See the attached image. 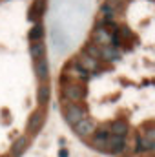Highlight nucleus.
Masks as SVG:
<instances>
[{"label": "nucleus", "instance_id": "nucleus-6", "mask_svg": "<svg viewBox=\"0 0 155 157\" xmlns=\"http://www.w3.org/2000/svg\"><path fill=\"white\" fill-rule=\"evenodd\" d=\"M106 146H108V150H110L112 154H120V152H124V148H126V137L110 133V135H108V141H106Z\"/></svg>", "mask_w": 155, "mask_h": 157}, {"label": "nucleus", "instance_id": "nucleus-9", "mask_svg": "<svg viewBox=\"0 0 155 157\" xmlns=\"http://www.w3.org/2000/svg\"><path fill=\"white\" fill-rule=\"evenodd\" d=\"M108 132H110V133H113V135L126 137V135H128V122H126V121H122V119H117V121H113V122L110 124Z\"/></svg>", "mask_w": 155, "mask_h": 157}, {"label": "nucleus", "instance_id": "nucleus-3", "mask_svg": "<svg viewBox=\"0 0 155 157\" xmlns=\"http://www.w3.org/2000/svg\"><path fill=\"white\" fill-rule=\"evenodd\" d=\"M44 121H46V113L44 110H37L31 113V117L28 121V133L29 135H37L40 132V128L44 126Z\"/></svg>", "mask_w": 155, "mask_h": 157}, {"label": "nucleus", "instance_id": "nucleus-2", "mask_svg": "<svg viewBox=\"0 0 155 157\" xmlns=\"http://www.w3.org/2000/svg\"><path fill=\"white\" fill-rule=\"evenodd\" d=\"M62 93H64V97H66L70 102H80V101L86 97V88H84L82 84H77V82H73V84H64Z\"/></svg>", "mask_w": 155, "mask_h": 157}, {"label": "nucleus", "instance_id": "nucleus-22", "mask_svg": "<svg viewBox=\"0 0 155 157\" xmlns=\"http://www.w3.org/2000/svg\"><path fill=\"white\" fill-rule=\"evenodd\" d=\"M124 2H126V0H124Z\"/></svg>", "mask_w": 155, "mask_h": 157}, {"label": "nucleus", "instance_id": "nucleus-7", "mask_svg": "<svg viewBox=\"0 0 155 157\" xmlns=\"http://www.w3.org/2000/svg\"><path fill=\"white\" fill-rule=\"evenodd\" d=\"M46 7H47V0H35L28 11V18L31 22H39V18L46 13Z\"/></svg>", "mask_w": 155, "mask_h": 157}, {"label": "nucleus", "instance_id": "nucleus-21", "mask_svg": "<svg viewBox=\"0 0 155 157\" xmlns=\"http://www.w3.org/2000/svg\"><path fill=\"white\" fill-rule=\"evenodd\" d=\"M59 155H60V157H68V152H66V150H60V154H59Z\"/></svg>", "mask_w": 155, "mask_h": 157}, {"label": "nucleus", "instance_id": "nucleus-8", "mask_svg": "<svg viewBox=\"0 0 155 157\" xmlns=\"http://www.w3.org/2000/svg\"><path fill=\"white\" fill-rule=\"evenodd\" d=\"M119 59H120V53H119V49H117L115 46H112V44L100 46V57H99V60L112 62V60H119Z\"/></svg>", "mask_w": 155, "mask_h": 157}, {"label": "nucleus", "instance_id": "nucleus-10", "mask_svg": "<svg viewBox=\"0 0 155 157\" xmlns=\"http://www.w3.org/2000/svg\"><path fill=\"white\" fill-rule=\"evenodd\" d=\"M78 64H80L84 70H88V71H97V70H99V59L89 57L88 53H82V55H80Z\"/></svg>", "mask_w": 155, "mask_h": 157}, {"label": "nucleus", "instance_id": "nucleus-13", "mask_svg": "<svg viewBox=\"0 0 155 157\" xmlns=\"http://www.w3.org/2000/svg\"><path fill=\"white\" fill-rule=\"evenodd\" d=\"M155 148V141H148L146 137H142V135H139L137 137V148H135V152L137 154H144V152H152Z\"/></svg>", "mask_w": 155, "mask_h": 157}, {"label": "nucleus", "instance_id": "nucleus-11", "mask_svg": "<svg viewBox=\"0 0 155 157\" xmlns=\"http://www.w3.org/2000/svg\"><path fill=\"white\" fill-rule=\"evenodd\" d=\"M49 97H51V86L49 84H40L39 90H37V102L40 106H46L49 102Z\"/></svg>", "mask_w": 155, "mask_h": 157}, {"label": "nucleus", "instance_id": "nucleus-14", "mask_svg": "<svg viewBox=\"0 0 155 157\" xmlns=\"http://www.w3.org/2000/svg\"><path fill=\"white\" fill-rule=\"evenodd\" d=\"M93 39L97 40L99 46H106V44H110V29L97 28V29L93 31Z\"/></svg>", "mask_w": 155, "mask_h": 157}, {"label": "nucleus", "instance_id": "nucleus-1", "mask_svg": "<svg viewBox=\"0 0 155 157\" xmlns=\"http://www.w3.org/2000/svg\"><path fill=\"white\" fill-rule=\"evenodd\" d=\"M84 117H88V112H86L84 106H80L77 102L68 104L66 110H64V119H66V122H68L70 126H75L78 121H82Z\"/></svg>", "mask_w": 155, "mask_h": 157}, {"label": "nucleus", "instance_id": "nucleus-15", "mask_svg": "<svg viewBox=\"0 0 155 157\" xmlns=\"http://www.w3.org/2000/svg\"><path fill=\"white\" fill-rule=\"evenodd\" d=\"M28 144H29V139H28V137H18V139H17V143H15V144H13V148H11L13 157H20V155H22V152L28 148Z\"/></svg>", "mask_w": 155, "mask_h": 157}, {"label": "nucleus", "instance_id": "nucleus-16", "mask_svg": "<svg viewBox=\"0 0 155 157\" xmlns=\"http://www.w3.org/2000/svg\"><path fill=\"white\" fill-rule=\"evenodd\" d=\"M29 55L33 59H39L42 55H46V44L42 40H33V44L29 46Z\"/></svg>", "mask_w": 155, "mask_h": 157}, {"label": "nucleus", "instance_id": "nucleus-19", "mask_svg": "<svg viewBox=\"0 0 155 157\" xmlns=\"http://www.w3.org/2000/svg\"><path fill=\"white\" fill-rule=\"evenodd\" d=\"M106 4L113 9V11H119L120 7H122V4H124V0H106Z\"/></svg>", "mask_w": 155, "mask_h": 157}, {"label": "nucleus", "instance_id": "nucleus-5", "mask_svg": "<svg viewBox=\"0 0 155 157\" xmlns=\"http://www.w3.org/2000/svg\"><path fill=\"white\" fill-rule=\"evenodd\" d=\"M35 73H37V78L40 82H46L49 78V62H47L46 55L35 59Z\"/></svg>", "mask_w": 155, "mask_h": 157}, {"label": "nucleus", "instance_id": "nucleus-4", "mask_svg": "<svg viewBox=\"0 0 155 157\" xmlns=\"http://www.w3.org/2000/svg\"><path fill=\"white\" fill-rule=\"evenodd\" d=\"M73 130H75V133H77L78 137H89L95 132V122L91 119L84 117L82 121H78L77 124L73 126Z\"/></svg>", "mask_w": 155, "mask_h": 157}, {"label": "nucleus", "instance_id": "nucleus-12", "mask_svg": "<svg viewBox=\"0 0 155 157\" xmlns=\"http://www.w3.org/2000/svg\"><path fill=\"white\" fill-rule=\"evenodd\" d=\"M108 135H110V132L106 128H100V130L95 128V132H93V146L95 148H104L106 141H108Z\"/></svg>", "mask_w": 155, "mask_h": 157}, {"label": "nucleus", "instance_id": "nucleus-20", "mask_svg": "<svg viewBox=\"0 0 155 157\" xmlns=\"http://www.w3.org/2000/svg\"><path fill=\"white\" fill-rule=\"evenodd\" d=\"M142 137H146L148 141H155V130H153V128H148V130H146V133H144Z\"/></svg>", "mask_w": 155, "mask_h": 157}, {"label": "nucleus", "instance_id": "nucleus-18", "mask_svg": "<svg viewBox=\"0 0 155 157\" xmlns=\"http://www.w3.org/2000/svg\"><path fill=\"white\" fill-rule=\"evenodd\" d=\"M84 53H88L89 57L99 59V57H100V46L95 44V42H88V44L84 46Z\"/></svg>", "mask_w": 155, "mask_h": 157}, {"label": "nucleus", "instance_id": "nucleus-17", "mask_svg": "<svg viewBox=\"0 0 155 157\" xmlns=\"http://www.w3.org/2000/svg\"><path fill=\"white\" fill-rule=\"evenodd\" d=\"M42 37H44V26L40 24V22H37L33 28H31V31L28 33V39L31 40H42Z\"/></svg>", "mask_w": 155, "mask_h": 157}]
</instances>
